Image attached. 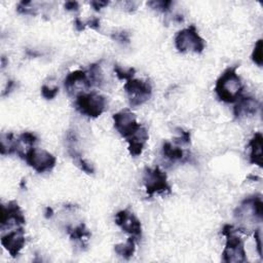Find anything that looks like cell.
<instances>
[{
  "label": "cell",
  "instance_id": "cell-33",
  "mask_svg": "<svg viewBox=\"0 0 263 263\" xmlns=\"http://www.w3.org/2000/svg\"><path fill=\"white\" fill-rule=\"evenodd\" d=\"M85 25L86 26H90L91 28H93L95 30H98L100 28V20H99V18H93L89 22L85 23Z\"/></svg>",
  "mask_w": 263,
  "mask_h": 263
},
{
  "label": "cell",
  "instance_id": "cell-15",
  "mask_svg": "<svg viewBox=\"0 0 263 263\" xmlns=\"http://www.w3.org/2000/svg\"><path fill=\"white\" fill-rule=\"evenodd\" d=\"M64 85L65 89L70 94L77 85H82L85 89L92 87L91 82L89 80V76H87V72L82 70H76L69 73L64 80Z\"/></svg>",
  "mask_w": 263,
  "mask_h": 263
},
{
  "label": "cell",
  "instance_id": "cell-18",
  "mask_svg": "<svg viewBox=\"0 0 263 263\" xmlns=\"http://www.w3.org/2000/svg\"><path fill=\"white\" fill-rule=\"evenodd\" d=\"M162 155L172 161H177L184 158V151L179 147L173 146L170 142H165L162 145Z\"/></svg>",
  "mask_w": 263,
  "mask_h": 263
},
{
  "label": "cell",
  "instance_id": "cell-4",
  "mask_svg": "<svg viewBox=\"0 0 263 263\" xmlns=\"http://www.w3.org/2000/svg\"><path fill=\"white\" fill-rule=\"evenodd\" d=\"M175 46L181 53L193 52L200 54L204 52L206 47L205 40L199 36L195 26L191 25L190 27L181 30L175 37Z\"/></svg>",
  "mask_w": 263,
  "mask_h": 263
},
{
  "label": "cell",
  "instance_id": "cell-17",
  "mask_svg": "<svg viewBox=\"0 0 263 263\" xmlns=\"http://www.w3.org/2000/svg\"><path fill=\"white\" fill-rule=\"evenodd\" d=\"M114 251L118 256L124 259H130L136 251V240L132 236L129 237L128 241L124 244L115 245Z\"/></svg>",
  "mask_w": 263,
  "mask_h": 263
},
{
  "label": "cell",
  "instance_id": "cell-3",
  "mask_svg": "<svg viewBox=\"0 0 263 263\" xmlns=\"http://www.w3.org/2000/svg\"><path fill=\"white\" fill-rule=\"evenodd\" d=\"M75 107L82 115L96 118L106 108V99L97 93H80L75 99Z\"/></svg>",
  "mask_w": 263,
  "mask_h": 263
},
{
  "label": "cell",
  "instance_id": "cell-32",
  "mask_svg": "<svg viewBox=\"0 0 263 263\" xmlns=\"http://www.w3.org/2000/svg\"><path fill=\"white\" fill-rule=\"evenodd\" d=\"M65 8L69 11H76L79 8V4L77 1H67L65 3Z\"/></svg>",
  "mask_w": 263,
  "mask_h": 263
},
{
  "label": "cell",
  "instance_id": "cell-2",
  "mask_svg": "<svg viewBox=\"0 0 263 263\" xmlns=\"http://www.w3.org/2000/svg\"><path fill=\"white\" fill-rule=\"evenodd\" d=\"M239 228H235L232 225H224L222 234L226 237V245L223 250L222 258L226 263H242L247 261L245 244L242 237L237 234Z\"/></svg>",
  "mask_w": 263,
  "mask_h": 263
},
{
  "label": "cell",
  "instance_id": "cell-29",
  "mask_svg": "<svg viewBox=\"0 0 263 263\" xmlns=\"http://www.w3.org/2000/svg\"><path fill=\"white\" fill-rule=\"evenodd\" d=\"M177 142L181 144L190 143V133L185 132L182 129H179V138L177 139Z\"/></svg>",
  "mask_w": 263,
  "mask_h": 263
},
{
  "label": "cell",
  "instance_id": "cell-10",
  "mask_svg": "<svg viewBox=\"0 0 263 263\" xmlns=\"http://www.w3.org/2000/svg\"><path fill=\"white\" fill-rule=\"evenodd\" d=\"M113 122L116 131L126 139L141 127V124L137 121L136 115L130 110H122L115 113Z\"/></svg>",
  "mask_w": 263,
  "mask_h": 263
},
{
  "label": "cell",
  "instance_id": "cell-9",
  "mask_svg": "<svg viewBox=\"0 0 263 263\" xmlns=\"http://www.w3.org/2000/svg\"><path fill=\"white\" fill-rule=\"evenodd\" d=\"M115 223L124 232L130 234L135 240H138L141 237V222L130 210L126 209L119 211L115 215Z\"/></svg>",
  "mask_w": 263,
  "mask_h": 263
},
{
  "label": "cell",
  "instance_id": "cell-7",
  "mask_svg": "<svg viewBox=\"0 0 263 263\" xmlns=\"http://www.w3.org/2000/svg\"><path fill=\"white\" fill-rule=\"evenodd\" d=\"M237 220L244 223H251L263 218V203L260 196H250L246 198L234 212Z\"/></svg>",
  "mask_w": 263,
  "mask_h": 263
},
{
  "label": "cell",
  "instance_id": "cell-1",
  "mask_svg": "<svg viewBox=\"0 0 263 263\" xmlns=\"http://www.w3.org/2000/svg\"><path fill=\"white\" fill-rule=\"evenodd\" d=\"M243 83L236 73V67L225 70L216 81L215 93L220 101L224 103H235L242 96Z\"/></svg>",
  "mask_w": 263,
  "mask_h": 263
},
{
  "label": "cell",
  "instance_id": "cell-28",
  "mask_svg": "<svg viewBox=\"0 0 263 263\" xmlns=\"http://www.w3.org/2000/svg\"><path fill=\"white\" fill-rule=\"evenodd\" d=\"M75 159H76V162H77V165L79 166V168L83 171V172H85V173H87V174H93L94 173V167L90 164V162H87L85 159H83V158H81L80 156H78L77 158H75Z\"/></svg>",
  "mask_w": 263,
  "mask_h": 263
},
{
  "label": "cell",
  "instance_id": "cell-22",
  "mask_svg": "<svg viewBox=\"0 0 263 263\" xmlns=\"http://www.w3.org/2000/svg\"><path fill=\"white\" fill-rule=\"evenodd\" d=\"M262 49H263V41L262 39H259L256 44L255 47L253 49V53H252V60L256 65H258L259 67H261L263 65V53H262Z\"/></svg>",
  "mask_w": 263,
  "mask_h": 263
},
{
  "label": "cell",
  "instance_id": "cell-16",
  "mask_svg": "<svg viewBox=\"0 0 263 263\" xmlns=\"http://www.w3.org/2000/svg\"><path fill=\"white\" fill-rule=\"evenodd\" d=\"M262 142L263 137L261 133H256L252 140L249 143L250 147V162L258 167H262L263 165V153H262Z\"/></svg>",
  "mask_w": 263,
  "mask_h": 263
},
{
  "label": "cell",
  "instance_id": "cell-23",
  "mask_svg": "<svg viewBox=\"0 0 263 263\" xmlns=\"http://www.w3.org/2000/svg\"><path fill=\"white\" fill-rule=\"evenodd\" d=\"M148 5L157 11L167 12L171 8L172 1H167V0H161V1H150L148 2Z\"/></svg>",
  "mask_w": 263,
  "mask_h": 263
},
{
  "label": "cell",
  "instance_id": "cell-21",
  "mask_svg": "<svg viewBox=\"0 0 263 263\" xmlns=\"http://www.w3.org/2000/svg\"><path fill=\"white\" fill-rule=\"evenodd\" d=\"M114 72L118 79L120 80H130L134 77L136 70L134 68H122L118 65L114 66Z\"/></svg>",
  "mask_w": 263,
  "mask_h": 263
},
{
  "label": "cell",
  "instance_id": "cell-30",
  "mask_svg": "<svg viewBox=\"0 0 263 263\" xmlns=\"http://www.w3.org/2000/svg\"><path fill=\"white\" fill-rule=\"evenodd\" d=\"M254 236H255V242H256V246H257V250H258V253H259V255H260V256L262 257V247H261V232H260V229H257V230H255Z\"/></svg>",
  "mask_w": 263,
  "mask_h": 263
},
{
  "label": "cell",
  "instance_id": "cell-5",
  "mask_svg": "<svg viewBox=\"0 0 263 263\" xmlns=\"http://www.w3.org/2000/svg\"><path fill=\"white\" fill-rule=\"evenodd\" d=\"M143 183L149 196H152L155 193H171V186L168 182L167 175L157 167L153 169L148 168L145 170L143 175Z\"/></svg>",
  "mask_w": 263,
  "mask_h": 263
},
{
  "label": "cell",
  "instance_id": "cell-8",
  "mask_svg": "<svg viewBox=\"0 0 263 263\" xmlns=\"http://www.w3.org/2000/svg\"><path fill=\"white\" fill-rule=\"evenodd\" d=\"M123 87L129 97L130 104L134 107L143 105L152 94L151 84L141 79L132 78L126 82Z\"/></svg>",
  "mask_w": 263,
  "mask_h": 263
},
{
  "label": "cell",
  "instance_id": "cell-11",
  "mask_svg": "<svg viewBox=\"0 0 263 263\" xmlns=\"http://www.w3.org/2000/svg\"><path fill=\"white\" fill-rule=\"evenodd\" d=\"M26 222L25 216L20 206L16 202H9L7 205L1 207V214H0V223L1 227L17 226L20 227Z\"/></svg>",
  "mask_w": 263,
  "mask_h": 263
},
{
  "label": "cell",
  "instance_id": "cell-6",
  "mask_svg": "<svg viewBox=\"0 0 263 263\" xmlns=\"http://www.w3.org/2000/svg\"><path fill=\"white\" fill-rule=\"evenodd\" d=\"M23 158L31 168H33V170L38 173L52 171L57 162L56 157L52 153H49L46 150L34 147L27 149Z\"/></svg>",
  "mask_w": 263,
  "mask_h": 263
},
{
  "label": "cell",
  "instance_id": "cell-36",
  "mask_svg": "<svg viewBox=\"0 0 263 263\" xmlns=\"http://www.w3.org/2000/svg\"><path fill=\"white\" fill-rule=\"evenodd\" d=\"M14 86H15V83H14V81H8L7 87H6V89H5V92L3 93V95H6L7 93L9 94V93L11 92V90H12V87H14Z\"/></svg>",
  "mask_w": 263,
  "mask_h": 263
},
{
  "label": "cell",
  "instance_id": "cell-24",
  "mask_svg": "<svg viewBox=\"0 0 263 263\" xmlns=\"http://www.w3.org/2000/svg\"><path fill=\"white\" fill-rule=\"evenodd\" d=\"M58 93H59V89L57 86L51 87V86L45 85V84L41 86V95L46 100H52V99L56 98Z\"/></svg>",
  "mask_w": 263,
  "mask_h": 263
},
{
  "label": "cell",
  "instance_id": "cell-19",
  "mask_svg": "<svg viewBox=\"0 0 263 263\" xmlns=\"http://www.w3.org/2000/svg\"><path fill=\"white\" fill-rule=\"evenodd\" d=\"M67 231L71 237V240L79 242L81 245H84V241L87 240V237L91 236V233L86 229L84 224H79L76 227L68 226Z\"/></svg>",
  "mask_w": 263,
  "mask_h": 263
},
{
  "label": "cell",
  "instance_id": "cell-31",
  "mask_svg": "<svg viewBox=\"0 0 263 263\" xmlns=\"http://www.w3.org/2000/svg\"><path fill=\"white\" fill-rule=\"evenodd\" d=\"M108 4H109L108 1H101V0H99V1H98V0H95V1H92V2H91V5H92V6L94 7V9L97 10V11H99L100 9L104 8V7L107 6Z\"/></svg>",
  "mask_w": 263,
  "mask_h": 263
},
{
  "label": "cell",
  "instance_id": "cell-35",
  "mask_svg": "<svg viewBox=\"0 0 263 263\" xmlns=\"http://www.w3.org/2000/svg\"><path fill=\"white\" fill-rule=\"evenodd\" d=\"M53 215H54V211H53V209H52V208H49V207H47L46 210H45V217L48 219V218H52Z\"/></svg>",
  "mask_w": 263,
  "mask_h": 263
},
{
  "label": "cell",
  "instance_id": "cell-12",
  "mask_svg": "<svg viewBox=\"0 0 263 263\" xmlns=\"http://www.w3.org/2000/svg\"><path fill=\"white\" fill-rule=\"evenodd\" d=\"M1 244L11 255V257H17L20 254L21 250L25 247V244H26L24 229L22 227H18L17 229L11 230L2 235Z\"/></svg>",
  "mask_w": 263,
  "mask_h": 263
},
{
  "label": "cell",
  "instance_id": "cell-26",
  "mask_svg": "<svg viewBox=\"0 0 263 263\" xmlns=\"http://www.w3.org/2000/svg\"><path fill=\"white\" fill-rule=\"evenodd\" d=\"M32 5L31 1H22L18 6V11L25 15H34L36 8L32 7Z\"/></svg>",
  "mask_w": 263,
  "mask_h": 263
},
{
  "label": "cell",
  "instance_id": "cell-25",
  "mask_svg": "<svg viewBox=\"0 0 263 263\" xmlns=\"http://www.w3.org/2000/svg\"><path fill=\"white\" fill-rule=\"evenodd\" d=\"M19 139L22 143L26 144L28 146H33L36 142H37V137L33 134V133H30V132H25L23 133L20 137Z\"/></svg>",
  "mask_w": 263,
  "mask_h": 263
},
{
  "label": "cell",
  "instance_id": "cell-34",
  "mask_svg": "<svg viewBox=\"0 0 263 263\" xmlns=\"http://www.w3.org/2000/svg\"><path fill=\"white\" fill-rule=\"evenodd\" d=\"M74 26H75V28H76L77 31H83L86 25H85L84 22H82L80 19L77 18L76 20H75V22H74Z\"/></svg>",
  "mask_w": 263,
  "mask_h": 263
},
{
  "label": "cell",
  "instance_id": "cell-14",
  "mask_svg": "<svg viewBox=\"0 0 263 263\" xmlns=\"http://www.w3.org/2000/svg\"><path fill=\"white\" fill-rule=\"evenodd\" d=\"M126 140L129 144L130 153L133 156H139L142 153L145 144L148 140V132L141 126L134 134L128 137Z\"/></svg>",
  "mask_w": 263,
  "mask_h": 263
},
{
  "label": "cell",
  "instance_id": "cell-13",
  "mask_svg": "<svg viewBox=\"0 0 263 263\" xmlns=\"http://www.w3.org/2000/svg\"><path fill=\"white\" fill-rule=\"evenodd\" d=\"M260 104L256 99L249 96H241L233 107V114L236 118L253 116L257 113Z\"/></svg>",
  "mask_w": 263,
  "mask_h": 263
},
{
  "label": "cell",
  "instance_id": "cell-27",
  "mask_svg": "<svg viewBox=\"0 0 263 263\" xmlns=\"http://www.w3.org/2000/svg\"><path fill=\"white\" fill-rule=\"evenodd\" d=\"M112 39H114L120 43H129L130 42V35L126 31L114 32L112 34Z\"/></svg>",
  "mask_w": 263,
  "mask_h": 263
},
{
  "label": "cell",
  "instance_id": "cell-20",
  "mask_svg": "<svg viewBox=\"0 0 263 263\" xmlns=\"http://www.w3.org/2000/svg\"><path fill=\"white\" fill-rule=\"evenodd\" d=\"M87 76H89V80L92 86H101L104 82L103 71L99 64L91 65L89 72H87Z\"/></svg>",
  "mask_w": 263,
  "mask_h": 263
}]
</instances>
